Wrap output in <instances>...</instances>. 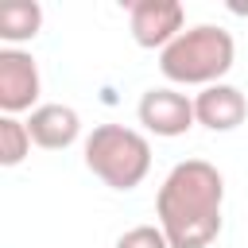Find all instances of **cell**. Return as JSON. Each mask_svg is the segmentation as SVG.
<instances>
[{"mask_svg":"<svg viewBox=\"0 0 248 248\" xmlns=\"http://www.w3.org/2000/svg\"><path fill=\"white\" fill-rule=\"evenodd\" d=\"M221 202L225 178L205 159L174 163L159 186L155 213L170 248H209L221 232Z\"/></svg>","mask_w":248,"mask_h":248,"instance_id":"obj_1","label":"cell"},{"mask_svg":"<svg viewBox=\"0 0 248 248\" xmlns=\"http://www.w3.org/2000/svg\"><path fill=\"white\" fill-rule=\"evenodd\" d=\"M236 58V43L225 27L217 23H198L190 31H182L163 54H159V70L163 78L178 81V85H217Z\"/></svg>","mask_w":248,"mask_h":248,"instance_id":"obj_2","label":"cell"},{"mask_svg":"<svg viewBox=\"0 0 248 248\" xmlns=\"http://www.w3.org/2000/svg\"><path fill=\"white\" fill-rule=\"evenodd\" d=\"M85 167L112 190H136L151 170V143L136 128L97 124L85 140Z\"/></svg>","mask_w":248,"mask_h":248,"instance_id":"obj_3","label":"cell"},{"mask_svg":"<svg viewBox=\"0 0 248 248\" xmlns=\"http://www.w3.org/2000/svg\"><path fill=\"white\" fill-rule=\"evenodd\" d=\"M128 23H132V39L147 50H167L186 23V8L178 0H136L128 8Z\"/></svg>","mask_w":248,"mask_h":248,"instance_id":"obj_4","label":"cell"},{"mask_svg":"<svg viewBox=\"0 0 248 248\" xmlns=\"http://www.w3.org/2000/svg\"><path fill=\"white\" fill-rule=\"evenodd\" d=\"M39 101V66L27 50L4 46L0 50V108L4 116H16ZM35 112V108H31Z\"/></svg>","mask_w":248,"mask_h":248,"instance_id":"obj_5","label":"cell"},{"mask_svg":"<svg viewBox=\"0 0 248 248\" xmlns=\"http://www.w3.org/2000/svg\"><path fill=\"white\" fill-rule=\"evenodd\" d=\"M140 124L147 128V132H155V136H186L190 128H194V101L186 97V93H178V89H147L143 97H140Z\"/></svg>","mask_w":248,"mask_h":248,"instance_id":"obj_6","label":"cell"},{"mask_svg":"<svg viewBox=\"0 0 248 248\" xmlns=\"http://www.w3.org/2000/svg\"><path fill=\"white\" fill-rule=\"evenodd\" d=\"M194 116H198V124H205L209 132H232V128L244 124L248 101H244V93H240L236 85L217 81V85H209V89H202V93L194 97Z\"/></svg>","mask_w":248,"mask_h":248,"instance_id":"obj_7","label":"cell"},{"mask_svg":"<svg viewBox=\"0 0 248 248\" xmlns=\"http://www.w3.org/2000/svg\"><path fill=\"white\" fill-rule=\"evenodd\" d=\"M27 132H31V143L46 151H62L81 136V116L70 105H39L27 116Z\"/></svg>","mask_w":248,"mask_h":248,"instance_id":"obj_8","label":"cell"},{"mask_svg":"<svg viewBox=\"0 0 248 248\" xmlns=\"http://www.w3.org/2000/svg\"><path fill=\"white\" fill-rule=\"evenodd\" d=\"M43 27V8L35 0H12L0 8V39L4 43H27Z\"/></svg>","mask_w":248,"mask_h":248,"instance_id":"obj_9","label":"cell"},{"mask_svg":"<svg viewBox=\"0 0 248 248\" xmlns=\"http://www.w3.org/2000/svg\"><path fill=\"white\" fill-rule=\"evenodd\" d=\"M31 151V132L27 120L0 116V167H19Z\"/></svg>","mask_w":248,"mask_h":248,"instance_id":"obj_10","label":"cell"},{"mask_svg":"<svg viewBox=\"0 0 248 248\" xmlns=\"http://www.w3.org/2000/svg\"><path fill=\"white\" fill-rule=\"evenodd\" d=\"M116 248H170V240L159 225H136L116 240Z\"/></svg>","mask_w":248,"mask_h":248,"instance_id":"obj_11","label":"cell"}]
</instances>
